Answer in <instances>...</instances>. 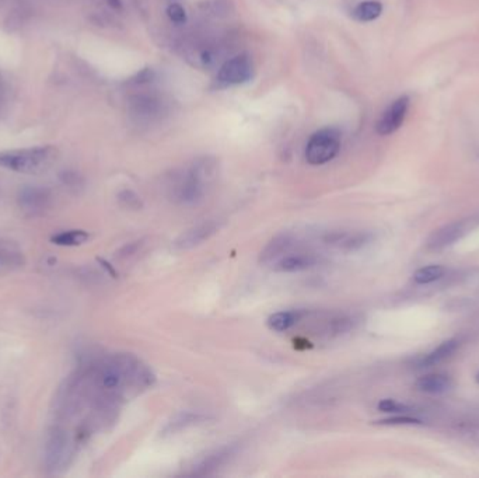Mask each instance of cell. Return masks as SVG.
<instances>
[{
    "instance_id": "20",
    "label": "cell",
    "mask_w": 479,
    "mask_h": 478,
    "mask_svg": "<svg viewBox=\"0 0 479 478\" xmlns=\"http://www.w3.org/2000/svg\"><path fill=\"white\" fill-rule=\"evenodd\" d=\"M233 453H234V449L231 446L230 448H223L219 452H216L213 455H209L205 460H202L200 465L198 466V470L200 473H207L209 470L222 466Z\"/></svg>"
},
{
    "instance_id": "9",
    "label": "cell",
    "mask_w": 479,
    "mask_h": 478,
    "mask_svg": "<svg viewBox=\"0 0 479 478\" xmlns=\"http://www.w3.org/2000/svg\"><path fill=\"white\" fill-rule=\"evenodd\" d=\"M253 76L251 61L245 55H238L227 61L219 71L217 79L224 85H243Z\"/></svg>"
},
{
    "instance_id": "23",
    "label": "cell",
    "mask_w": 479,
    "mask_h": 478,
    "mask_svg": "<svg viewBox=\"0 0 479 478\" xmlns=\"http://www.w3.org/2000/svg\"><path fill=\"white\" fill-rule=\"evenodd\" d=\"M379 410L383 411V412H387V414H408L412 411L411 407L396 401V400H392V398H385V400H382L379 402Z\"/></svg>"
},
{
    "instance_id": "4",
    "label": "cell",
    "mask_w": 479,
    "mask_h": 478,
    "mask_svg": "<svg viewBox=\"0 0 479 478\" xmlns=\"http://www.w3.org/2000/svg\"><path fill=\"white\" fill-rule=\"evenodd\" d=\"M341 149V135L334 128H325L315 132L305 148V159L313 166H321L331 162Z\"/></svg>"
},
{
    "instance_id": "18",
    "label": "cell",
    "mask_w": 479,
    "mask_h": 478,
    "mask_svg": "<svg viewBox=\"0 0 479 478\" xmlns=\"http://www.w3.org/2000/svg\"><path fill=\"white\" fill-rule=\"evenodd\" d=\"M383 4L379 0H366L359 3L353 10V17L359 21H373L380 17Z\"/></svg>"
},
{
    "instance_id": "16",
    "label": "cell",
    "mask_w": 479,
    "mask_h": 478,
    "mask_svg": "<svg viewBox=\"0 0 479 478\" xmlns=\"http://www.w3.org/2000/svg\"><path fill=\"white\" fill-rule=\"evenodd\" d=\"M304 316L303 311L300 310H288V311H278V313H274L267 324L271 330L274 331H278V333H285L290 330L293 325H296L301 317Z\"/></svg>"
},
{
    "instance_id": "11",
    "label": "cell",
    "mask_w": 479,
    "mask_h": 478,
    "mask_svg": "<svg viewBox=\"0 0 479 478\" xmlns=\"http://www.w3.org/2000/svg\"><path fill=\"white\" fill-rule=\"evenodd\" d=\"M460 347L459 340L451 338L447 341H443L440 345H437L435 349L425 355H419L418 358L413 359V365L416 368H429L442 364L443 361L449 359Z\"/></svg>"
},
{
    "instance_id": "8",
    "label": "cell",
    "mask_w": 479,
    "mask_h": 478,
    "mask_svg": "<svg viewBox=\"0 0 479 478\" xmlns=\"http://www.w3.org/2000/svg\"><path fill=\"white\" fill-rule=\"evenodd\" d=\"M408 108H409V97L408 96H401L395 101H392L389 107L384 111L383 115L380 116L376 125L377 133L387 136L398 131L406 116Z\"/></svg>"
},
{
    "instance_id": "27",
    "label": "cell",
    "mask_w": 479,
    "mask_h": 478,
    "mask_svg": "<svg viewBox=\"0 0 479 478\" xmlns=\"http://www.w3.org/2000/svg\"><path fill=\"white\" fill-rule=\"evenodd\" d=\"M62 181L65 186L71 187V189H78L80 186V181H79V177L76 174H72V173H65L62 176Z\"/></svg>"
},
{
    "instance_id": "5",
    "label": "cell",
    "mask_w": 479,
    "mask_h": 478,
    "mask_svg": "<svg viewBox=\"0 0 479 478\" xmlns=\"http://www.w3.org/2000/svg\"><path fill=\"white\" fill-rule=\"evenodd\" d=\"M479 223V217H468L451 222L435 230L428 239V249L430 250H443L446 247L453 246L456 241L461 240L466 234H468Z\"/></svg>"
},
{
    "instance_id": "2",
    "label": "cell",
    "mask_w": 479,
    "mask_h": 478,
    "mask_svg": "<svg viewBox=\"0 0 479 478\" xmlns=\"http://www.w3.org/2000/svg\"><path fill=\"white\" fill-rule=\"evenodd\" d=\"M56 159L54 146H35L0 152V167L13 173L35 174L48 169Z\"/></svg>"
},
{
    "instance_id": "6",
    "label": "cell",
    "mask_w": 479,
    "mask_h": 478,
    "mask_svg": "<svg viewBox=\"0 0 479 478\" xmlns=\"http://www.w3.org/2000/svg\"><path fill=\"white\" fill-rule=\"evenodd\" d=\"M18 208L31 217L45 215L54 205V195L51 190L40 186H27L17 195Z\"/></svg>"
},
{
    "instance_id": "17",
    "label": "cell",
    "mask_w": 479,
    "mask_h": 478,
    "mask_svg": "<svg viewBox=\"0 0 479 478\" xmlns=\"http://www.w3.org/2000/svg\"><path fill=\"white\" fill-rule=\"evenodd\" d=\"M89 239H90V234L86 230L73 229V230H63V232L54 234L51 237V241L55 246H61V247H78V246L87 243Z\"/></svg>"
},
{
    "instance_id": "14",
    "label": "cell",
    "mask_w": 479,
    "mask_h": 478,
    "mask_svg": "<svg viewBox=\"0 0 479 478\" xmlns=\"http://www.w3.org/2000/svg\"><path fill=\"white\" fill-rule=\"evenodd\" d=\"M293 246H294L293 236H290L288 233L277 236L274 240L268 243V246L261 253V263L272 265L275 261H278L279 258L289 254Z\"/></svg>"
},
{
    "instance_id": "10",
    "label": "cell",
    "mask_w": 479,
    "mask_h": 478,
    "mask_svg": "<svg viewBox=\"0 0 479 478\" xmlns=\"http://www.w3.org/2000/svg\"><path fill=\"white\" fill-rule=\"evenodd\" d=\"M220 225L216 220H206L202 222L187 232H184L177 240H176V247L178 250H191L205 241H207L213 234L217 233Z\"/></svg>"
},
{
    "instance_id": "21",
    "label": "cell",
    "mask_w": 479,
    "mask_h": 478,
    "mask_svg": "<svg viewBox=\"0 0 479 478\" xmlns=\"http://www.w3.org/2000/svg\"><path fill=\"white\" fill-rule=\"evenodd\" d=\"M353 324H355V320L352 317L339 316V317H335L329 321L327 333L329 335H341V334L351 331L353 328Z\"/></svg>"
},
{
    "instance_id": "13",
    "label": "cell",
    "mask_w": 479,
    "mask_h": 478,
    "mask_svg": "<svg viewBox=\"0 0 479 478\" xmlns=\"http://www.w3.org/2000/svg\"><path fill=\"white\" fill-rule=\"evenodd\" d=\"M24 264L25 258L20 247L13 241L0 237V273L20 270Z\"/></svg>"
},
{
    "instance_id": "26",
    "label": "cell",
    "mask_w": 479,
    "mask_h": 478,
    "mask_svg": "<svg viewBox=\"0 0 479 478\" xmlns=\"http://www.w3.org/2000/svg\"><path fill=\"white\" fill-rule=\"evenodd\" d=\"M167 14H169L170 20L176 24H184L187 21V13H186L184 7L178 3L170 4L169 8H167Z\"/></svg>"
},
{
    "instance_id": "3",
    "label": "cell",
    "mask_w": 479,
    "mask_h": 478,
    "mask_svg": "<svg viewBox=\"0 0 479 478\" xmlns=\"http://www.w3.org/2000/svg\"><path fill=\"white\" fill-rule=\"evenodd\" d=\"M213 176V163H210L207 159L196 162L174 186V198L184 205H195L200 202Z\"/></svg>"
},
{
    "instance_id": "28",
    "label": "cell",
    "mask_w": 479,
    "mask_h": 478,
    "mask_svg": "<svg viewBox=\"0 0 479 478\" xmlns=\"http://www.w3.org/2000/svg\"><path fill=\"white\" fill-rule=\"evenodd\" d=\"M477 382L479 383V374H478V375H477Z\"/></svg>"
},
{
    "instance_id": "25",
    "label": "cell",
    "mask_w": 479,
    "mask_h": 478,
    "mask_svg": "<svg viewBox=\"0 0 479 478\" xmlns=\"http://www.w3.org/2000/svg\"><path fill=\"white\" fill-rule=\"evenodd\" d=\"M379 424H382V425H422V421L415 418V417H409L406 414H404V415L396 414L395 417L379 421Z\"/></svg>"
},
{
    "instance_id": "24",
    "label": "cell",
    "mask_w": 479,
    "mask_h": 478,
    "mask_svg": "<svg viewBox=\"0 0 479 478\" xmlns=\"http://www.w3.org/2000/svg\"><path fill=\"white\" fill-rule=\"evenodd\" d=\"M118 201H119V203H121L123 208L133 209V210H138V209H140V208L143 206L140 196L136 195L135 192L131 191V190H125V191L119 192Z\"/></svg>"
},
{
    "instance_id": "15",
    "label": "cell",
    "mask_w": 479,
    "mask_h": 478,
    "mask_svg": "<svg viewBox=\"0 0 479 478\" xmlns=\"http://www.w3.org/2000/svg\"><path fill=\"white\" fill-rule=\"evenodd\" d=\"M415 387L426 394H444L453 388V379L446 374H429L419 378Z\"/></svg>"
},
{
    "instance_id": "22",
    "label": "cell",
    "mask_w": 479,
    "mask_h": 478,
    "mask_svg": "<svg viewBox=\"0 0 479 478\" xmlns=\"http://www.w3.org/2000/svg\"><path fill=\"white\" fill-rule=\"evenodd\" d=\"M199 415L196 414H190V412H186V414H181L178 415L176 419H173L167 428H166V432L167 434H173V432H178V431H183L184 428H187L188 425H192V424H196V421H199Z\"/></svg>"
},
{
    "instance_id": "1",
    "label": "cell",
    "mask_w": 479,
    "mask_h": 478,
    "mask_svg": "<svg viewBox=\"0 0 479 478\" xmlns=\"http://www.w3.org/2000/svg\"><path fill=\"white\" fill-rule=\"evenodd\" d=\"M78 443L72 432L59 424H52L44 446V467L49 474L63 473L73 462Z\"/></svg>"
},
{
    "instance_id": "7",
    "label": "cell",
    "mask_w": 479,
    "mask_h": 478,
    "mask_svg": "<svg viewBox=\"0 0 479 478\" xmlns=\"http://www.w3.org/2000/svg\"><path fill=\"white\" fill-rule=\"evenodd\" d=\"M373 240L375 236L370 232H332L322 239L328 247L345 253L359 251L369 246Z\"/></svg>"
},
{
    "instance_id": "12",
    "label": "cell",
    "mask_w": 479,
    "mask_h": 478,
    "mask_svg": "<svg viewBox=\"0 0 479 478\" xmlns=\"http://www.w3.org/2000/svg\"><path fill=\"white\" fill-rule=\"evenodd\" d=\"M317 265V258L310 254H286L278 261L272 264V270L275 273L282 274H293L310 270Z\"/></svg>"
},
{
    "instance_id": "19",
    "label": "cell",
    "mask_w": 479,
    "mask_h": 478,
    "mask_svg": "<svg viewBox=\"0 0 479 478\" xmlns=\"http://www.w3.org/2000/svg\"><path fill=\"white\" fill-rule=\"evenodd\" d=\"M446 274V268L442 265H428L415 271L413 282L418 285H429L442 280Z\"/></svg>"
}]
</instances>
